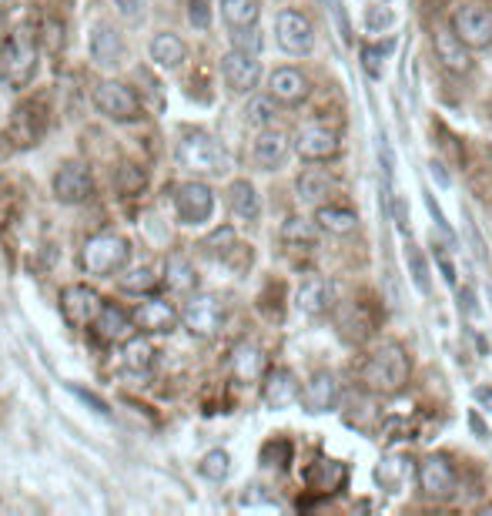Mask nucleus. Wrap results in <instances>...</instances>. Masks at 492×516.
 <instances>
[{
  "label": "nucleus",
  "instance_id": "1a4fd4ad",
  "mask_svg": "<svg viewBox=\"0 0 492 516\" xmlns=\"http://www.w3.org/2000/svg\"><path fill=\"white\" fill-rule=\"evenodd\" d=\"M51 188L61 205H84V202H91V195H94V178H91L88 165H81V161H64V165L54 171Z\"/></svg>",
  "mask_w": 492,
  "mask_h": 516
},
{
  "label": "nucleus",
  "instance_id": "c85d7f7f",
  "mask_svg": "<svg viewBox=\"0 0 492 516\" xmlns=\"http://www.w3.org/2000/svg\"><path fill=\"white\" fill-rule=\"evenodd\" d=\"M315 222L322 232L328 235H349L355 232V225H359V215L352 212V208H342V205H318V212H315Z\"/></svg>",
  "mask_w": 492,
  "mask_h": 516
},
{
  "label": "nucleus",
  "instance_id": "a19ab883",
  "mask_svg": "<svg viewBox=\"0 0 492 516\" xmlns=\"http://www.w3.org/2000/svg\"><path fill=\"white\" fill-rule=\"evenodd\" d=\"M188 21L198 27V31H208L211 27V4L208 0H191L188 4Z\"/></svg>",
  "mask_w": 492,
  "mask_h": 516
},
{
  "label": "nucleus",
  "instance_id": "b1692460",
  "mask_svg": "<svg viewBox=\"0 0 492 516\" xmlns=\"http://www.w3.org/2000/svg\"><path fill=\"white\" fill-rule=\"evenodd\" d=\"M228 208L238 222H258V215H262V198H258L252 181L248 178L231 181L228 185Z\"/></svg>",
  "mask_w": 492,
  "mask_h": 516
},
{
  "label": "nucleus",
  "instance_id": "79ce46f5",
  "mask_svg": "<svg viewBox=\"0 0 492 516\" xmlns=\"http://www.w3.org/2000/svg\"><path fill=\"white\" fill-rule=\"evenodd\" d=\"M111 4L118 7V14L131 24H138L144 11H148V0H111Z\"/></svg>",
  "mask_w": 492,
  "mask_h": 516
},
{
  "label": "nucleus",
  "instance_id": "c756f323",
  "mask_svg": "<svg viewBox=\"0 0 492 516\" xmlns=\"http://www.w3.org/2000/svg\"><path fill=\"white\" fill-rule=\"evenodd\" d=\"M121 359L131 372H151L154 362H158V349L148 339H124Z\"/></svg>",
  "mask_w": 492,
  "mask_h": 516
},
{
  "label": "nucleus",
  "instance_id": "39448f33",
  "mask_svg": "<svg viewBox=\"0 0 492 516\" xmlns=\"http://www.w3.org/2000/svg\"><path fill=\"white\" fill-rule=\"evenodd\" d=\"M171 205H175V215L181 225H205L215 215V191H211L205 181H181L171 191Z\"/></svg>",
  "mask_w": 492,
  "mask_h": 516
},
{
  "label": "nucleus",
  "instance_id": "423d86ee",
  "mask_svg": "<svg viewBox=\"0 0 492 516\" xmlns=\"http://www.w3.org/2000/svg\"><path fill=\"white\" fill-rule=\"evenodd\" d=\"M94 108L111 121H138L141 118V98L131 84L124 81H98L94 88Z\"/></svg>",
  "mask_w": 492,
  "mask_h": 516
},
{
  "label": "nucleus",
  "instance_id": "f704fd0d",
  "mask_svg": "<svg viewBox=\"0 0 492 516\" xmlns=\"http://www.w3.org/2000/svg\"><path fill=\"white\" fill-rule=\"evenodd\" d=\"M278 118V101L272 98V94H258V98L248 101V108H245V121L252 124V128H272Z\"/></svg>",
  "mask_w": 492,
  "mask_h": 516
},
{
  "label": "nucleus",
  "instance_id": "f3484780",
  "mask_svg": "<svg viewBox=\"0 0 492 516\" xmlns=\"http://www.w3.org/2000/svg\"><path fill=\"white\" fill-rule=\"evenodd\" d=\"M419 490L429 496V500H446V496L456 493V470L449 466V460L442 456H426L419 463Z\"/></svg>",
  "mask_w": 492,
  "mask_h": 516
},
{
  "label": "nucleus",
  "instance_id": "dca6fc26",
  "mask_svg": "<svg viewBox=\"0 0 492 516\" xmlns=\"http://www.w3.org/2000/svg\"><path fill=\"white\" fill-rule=\"evenodd\" d=\"M295 151L302 161H312V165H318V161H332L335 155L342 151V141L335 131L322 128V124H312V128H302L295 138Z\"/></svg>",
  "mask_w": 492,
  "mask_h": 516
},
{
  "label": "nucleus",
  "instance_id": "ddd939ff",
  "mask_svg": "<svg viewBox=\"0 0 492 516\" xmlns=\"http://www.w3.org/2000/svg\"><path fill=\"white\" fill-rule=\"evenodd\" d=\"M339 379H335V372L328 369H318L308 376V382L302 386V396H298V403L305 406V413H328V409L339 406Z\"/></svg>",
  "mask_w": 492,
  "mask_h": 516
},
{
  "label": "nucleus",
  "instance_id": "2f4dec72",
  "mask_svg": "<svg viewBox=\"0 0 492 516\" xmlns=\"http://www.w3.org/2000/svg\"><path fill=\"white\" fill-rule=\"evenodd\" d=\"M114 188H118L121 198H138L144 188H148V175H144L141 165L134 161H121L118 171H114Z\"/></svg>",
  "mask_w": 492,
  "mask_h": 516
},
{
  "label": "nucleus",
  "instance_id": "a18cd8bd",
  "mask_svg": "<svg viewBox=\"0 0 492 516\" xmlns=\"http://www.w3.org/2000/svg\"><path fill=\"white\" fill-rule=\"evenodd\" d=\"M436 262H439L442 275H446V282H452V285H456V269H452V262H449V258L439 252V255H436Z\"/></svg>",
  "mask_w": 492,
  "mask_h": 516
},
{
  "label": "nucleus",
  "instance_id": "7c9ffc66",
  "mask_svg": "<svg viewBox=\"0 0 492 516\" xmlns=\"http://www.w3.org/2000/svg\"><path fill=\"white\" fill-rule=\"evenodd\" d=\"M258 14H262L258 0H221V17H225L231 31H235V27H255Z\"/></svg>",
  "mask_w": 492,
  "mask_h": 516
},
{
  "label": "nucleus",
  "instance_id": "9b49d317",
  "mask_svg": "<svg viewBox=\"0 0 492 516\" xmlns=\"http://www.w3.org/2000/svg\"><path fill=\"white\" fill-rule=\"evenodd\" d=\"M452 31L466 41L472 51H486L492 44V11L479 4H466L452 14Z\"/></svg>",
  "mask_w": 492,
  "mask_h": 516
},
{
  "label": "nucleus",
  "instance_id": "c03bdc74",
  "mask_svg": "<svg viewBox=\"0 0 492 516\" xmlns=\"http://www.w3.org/2000/svg\"><path fill=\"white\" fill-rule=\"evenodd\" d=\"M426 205H429V212H432V218H436V225L442 228V232H446L449 238H452V228H449V222L446 218H442V212H439V205H436V198L432 195H426Z\"/></svg>",
  "mask_w": 492,
  "mask_h": 516
},
{
  "label": "nucleus",
  "instance_id": "412c9836",
  "mask_svg": "<svg viewBox=\"0 0 492 516\" xmlns=\"http://www.w3.org/2000/svg\"><path fill=\"white\" fill-rule=\"evenodd\" d=\"M268 94L278 101V104H302L308 98V78L298 68H275L272 78H268Z\"/></svg>",
  "mask_w": 492,
  "mask_h": 516
},
{
  "label": "nucleus",
  "instance_id": "473e14b6",
  "mask_svg": "<svg viewBox=\"0 0 492 516\" xmlns=\"http://www.w3.org/2000/svg\"><path fill=\"white\" fill-rule=\"evenodd\" d=\"M318 222H305V218H288L282 225V242L288 248H315L318 245Z\"/></svg>",
  "mask_w": 492,
  "mask_h": 516
},
{
  "label": "nucleus",
  "instance_id": "4be33fe9",
  "mask_svg": "<svg viewBox=\"0 0 492 516\" xmlns=\"http://www.w3.org/2000/svg\"><path fill=\"white\" fill-rule=\"evenodd\" d=\"M91 329H94V336L104 339V342H124V339L131 336L134 319H131V312L121 309V305L104 302L101 312H98V319L91 322Z\"/></svg>",
  "mask_w": 492,
  "mask_h": 516
},
{
  "label": "nucleus",
  "instance_id": "4468645a",
  "mask_svg": "<svg viewBox=\"0 0 492 516\" xmlns=\"http://www.w3.org/2000/svg\"><path fill=\"white\" fill-rule=\"evenodd\" d=\"M101 305H104V299L91 289V285H67L61 292V312L71 326H91V322L98 319Z\"/></svg>",
  "mask_w": 492,
  "mask_h": 516
},
{
  "label": "nucleus",
  "instance_id": "9d476101",
  "mask_svg": "<svg viewBox=\"0 0 492 516\" xmlns=\"http://www.w3.org/2000/svg\"><path fill=\"white\" fill-rule=\"evenodd\" d=\"M131 319H134V329L141 332V336H168V332L178 329L181 322V312L175 309L171 302L164 299H144L131 309Z\"/></svg>",
  "mask_w": 492,
  "mask_h": 516
},
{
  "label": "nucleus",
  "instance_id": "58836bf2",
  "mask_svg": "<svg viewBox=\"0 0 492 516\" xmlns=\"http://www.w3.org/2000/svg\"><path fill=\"white\" fill-rule=\"evenodd\" d=\"M201 248H205L208 255H228L231 248H235V228H228V225L218 228L215 235L205 238V245H201Z\"/></svg>",
  "mask_w": 492,
  "mask_h": 516
},
{
  "label": "nucleus",
  "instance_id": "f257e3e1",
  "mask_svg": "<svg viewBox=\"0 0 492 516\" xmlns=\"http://www.w3.org/2000/svg\"><path fill=\"white\" fill-rule=\"evenodd\" d=\"M37 61H41V47L34 27H14L0 44V81L14 91L27 88L37 74Z\"/></svg>",
  "mask_w": 492,
  "mask_h": 516
},
{
  "label": "nucleus",
  "instance_id": "2eb2a0df",
  "mask_svg": "<svg viewBox=\"0 0 492 516\" xmlns=\"http://www.w3.org/2000/svg\"><path fill=\"white\" fill-rule=\"evenodd\" d=\"M292 148H295V141L272 124V128L258 131V138L252 145V161L262 171H278L288 161V155H292Z\"/></svg>",
  "mask_w": 492,
  "mask_h": 516
},
{
  "label": "nucleus",
  "instance_id": "ea45409f",
  "mask_svg": "<svg viewBox=\"0 0 492 516\" xmlns=\"http://www.w3.org/2000/svg\"><path fill=\"white\" fill-rule=\"evenodd\" d=\"M231 44H235L238 51L258 54L262 51V34H258V27H235V31H231Z\"/></svg>",
  "mask_w": 492,
  "mask_h": 516
},
{
  "label": "nucleus",
  "instance_id": "f03ea898",
  "mask_svg": "<svg viewBox=\"0 0 492 516\" xmlns=\"http://www.w3.org/2000/svg\"><path fill=\"white\" fill-rule=\"evenodd\" d=\"M409 352H405L399 342H385L365 359L362 366V386L375 396H395L399 389L409 382Z\"/></svg>",
  "mask_w": 492,
  "mask_h": 516
},
{
  "label": "nucleus",
  "instance_id": "a211bd4d",
  "mask_svg": "<svg viewBox=\"0 0 492 516\" xmlns=\"http://www.w3.org/2000/svg\"><path fill=\"white\" fill-rule=\"evenodd\" d=\"M302 396V386H298L295 372L292 369H268L265 372V382H262V399L268 409H288L292 403H298Z\"/></svg>",
  "mask_w": 492,
  "mask_h": 516
},
{
  "label": "nucleus",
  "instance_id": "bb28decb",
  "mask_svg": "<svg viewBox=\"0 0 492 516\" xmlns=\"http://www.w3.org/2000/svg\"><path fill=\"white\" fill-rule=\"evenodd\" d=\"M295 305L305 315H325L328 309H332V285H328L325 279H318V275H312V279H305L302 285H298Z\"/></svg>",
  "mask_w": 492,
  "mask_h": 516
},
{
  "label": "nucleus",
  "instance_id": "de8ad7c7",
  "mask_svg": "<svg viewBox=\"0 0 492 516\" xmlns=\"http://www.w3.org/2000/svg\"><path fill=\"white\" fill-rule=\"evenodd\" d=\"M476 399H479V403H482V406H492V389H486V386H479V389H476Z\"/></svg>",
  "mask_w": 492,
  "mask_h": 516
},
{
  "label": "nucleus",
  "instance_id": "aec40b11",
  "mask_svg": "<svg viewBox=\"0 0 492 516\" xmlns=\"http://www.w3.org/2000/svg\"><path fill=\"white\" fill-rule=\"evenodd\" d=\"M432 47H436L439 64L452 74H469L472 71V47L462 41L456 31H439L432 37Z\"/></svg>",
  "mask_w": 492,
  "mask_h": 516
},
{
  "label": "nucleus",
  "instance_id": "f8f14e48",
  "mask_svg": "<svg viewBox=\"0 0 492 516\" xmlns=\"http://www.w3.org/2000/svg\"><path fill=\"white\" fill-rule=\"evenodd\" d=\"M275 37L288 54H312L315 27L302 11H282L275 17Z\"/></svg>",
  "mask_w": 492,
  "mask_h": 516
},
{
  "label": "nucleus",
  "instance_id": "cd10ccee",
  "mask_svg": "<svg viewBox=\"0 0 492 516\" xmlns=\"http://www.w3.org/2000/svg\"><path fill=\"white\" fill-rule=\"evenodd\" d=\"M265 372V352L252 346V342H241L231 352V376L238 382H258Z\"/></svg>",
  "mask_w": 492,
  "mask_h": 516
},
{
  "label": "nucleus",
  "instance_id": "7ed1b4c3",
  "mask_svg": "<svg viewBox=\"0 0 492 516\" xmlns=\"http://www.w3.org/2000/svg\"><path fill=\"white\" fill-rule=\"evenodd\" d=\"M175 161L191 175H225L228 151L208 131H185L175 145Z\"/></svg>",
  "mask_w": 492,
  "mask_h": 516
},
{
  "label": "nucleus",
  "instance_id": "4c0bfd02",
  "mask_svg": "<svg viewBox=\"0 0 492 516\" xmlns=\"http://www.w3.org/2000/svg\"><path fill=\"white\" fill-rule=\"evenodd\" d=\"M359 57H362V68L369 71V78H382V71H385V51H382V47L362 44Z\"/></svg>",
  "mask_w": 492,
  "mask_h": 516
},
{
  "label": "nucleus",
  "instance_id": "6ab92c4d",
  "mask_svg": "<svg viewBox=\"0 0 492 516\" xmlns=\"http://www.w3.org/2000/svg\"><path fill=\"white\" fill-rule=\"evenodd\" d=\"M88 47H91V57H94L98 68H114V64H121V57H124V37H121L118 27L108 24V21L91 27Z\"/></svg>",
  "mask_w": 492,
  "mask_h": 516
},
{
  "label": "nucleus",
  "instance_id": "393cba45",
  "mask_svg": "<svg viewBox=\"0 0 492 516\" xmlns=\"http://www.w3.org/2000/svg\"><path fill=\"white\" fill-rule=\"evenodd\" d=\"M164 285H168L171 292H178V295H191L198 289V269L191 265V258L188 255H168L164 258Z\"/></svg>",
  "mask_w": 492,
  "mask_h": 516
},
{
  "label": "nucleus",
  "instance_id": "c9c22d12",
  "mask_svg": "<svg viewBox=\"0 0 492 516\" xmlns=\"http://www.w3.org/2000/svg\"><path fill=\"white\" fill-rule=\"evenodd\" d=\"M198 473L205 476L208 483H221V480H228V473H231V456L225 453V449H211V453L201 456Z\"/></svg>",
  "mask_w": 492,
  "mask_h": 516
},
{
  "label": "nucleus",
  "instance_id": "a878e982",
  "mask_svg": "<svg viewBox=\"0 0 492 516\" xmlns=\"http://www.w3.org/2000/svg\"><path fill=\"white\" fill-rule=\"evenodd\" d=\"M295 188H298V198H302V202L325 205L328 198H332V191H335V178L322 168H305L302 175H298Z\"/></svg>",
  "mask_w": 492,
  "mask_h": 516
},
{
  "label": "nucleus",
  "instance_id": "0eeeda50",
  "mask_svg": "<svg viewBox=\"0 0 492 516\" xmlns=\"http://www.w3.org/2000/svg\"><path fill=\"white\" fill-rule=\"evenodd\" d=\"M181 326L195 339H215L225 326V305L218 295H191L181 309Z\"/></svg>",
  "mask_w": 492,
  "mask_h": 516
},
{
  "label": "nucleus",
  "instance_id": "49530a36",
  "mask_svg": "<svg viewBox=\"0 0 492 516\" xmlns=\"http://www.w3.org/2000/svg\"><path fill=\"white\" fill-rule=\"evenodd\" d=\"M429 171H432V178H436L442 188H449V175H446V171H442V165H439V161H432V165H429Z\"/></svg>",
  "mask_w": 492,
  "mask_h": 516
},
{
  "label": "nucleus",
  "instance_id": "72a5a7b5",
  "mask_svg": "<svg viewBox=\"0 0 492 516\" xmlns=\"http://www.w3.org/2000/svg\"><path fill=\"white\" fill-rule=\"evenodd\" d=\"M158 282H164V272H158L154 265H138V269H131L121 279V289L131 295H151L158 289Z\"/></svg>",
  "mask_w": 492,
  "mask_h": 516
},
{
  "label": "nucleus",
  "instance_id": "20e7f679",
  "mask_svg": "<svg viewBox=\"0 0 492 516\" xmlns=\"http://www.w3.org/2000/svg\"><path fill=\"white\" fill-rule=\"evenodd\" d=\"M131 262V242L128 235H118V232H101L84 242L81 248V269L94 275V279H111L128 269Z\"/></svg>",
  "mask_w": 492,
  "mask_h": 516
},
{
  "label": "nucleus",
  "instance_id": "e433bc0d",
  "mask_svg": "<svg viewBox=\"0 0 492 516\" xmlns=\"http://www.w3.org/2000/svg\"><path fill=\"white\" fill-rule=\"evenodd\" d=\"M405 258H409V275H412V282H416V289H419L422 295H429V292H432V282H429L426 255H422L416 245H409V252H405Z\"/></svg>",
  "mask_w": 492,
  "mask_h": 516
},
{
  "label": "nucleus",
  "instance_id": "5701e85b",
  "mask_svg": "<svg viewBox=\"0 0 492 516\" xmlns=\"http://www.w3.org/2000/svg\"><path fill=\"white\" fill-rule=\"evenodd\" d=\"M148 54H151V61L158 64V68H164V71H178L181 64L188 61V47H185V41H181L178 34H171V31L154 34L151 44H148Z\"/></svg>",
  "mask_w": 492,
  "mask_h": 516
},
{
  "label": "nucleus",
  "instance_id": "6e6552de",
  "mask_svg": "<svg viewBox=\"0 0 492 516\" xmlns=\"http://www.w3.org/2000/svg\"><path fill=\"white\" fill-rule=\"evenodd\" d=\"M221 78H225L231 94H252L258 88V81H262V61H258V54L252 51L231 47V51L221 57Z\"/></svg>",
  "mask_w": 492,
  "mask_h": 516
},
{
  "label": "nucleus",
  "instance_id": "37998d69",
  "mask_svg": "<svg viewBox=\"0 0 492 516\" xmlns=\"http://www.w3.org/2000/svg\"><path fill=\"white\" fill-rule=\"evenodd\" d=\"M395 21V14L389 7H369V14H365V24H369V31H382V27H389Z\"/></svg>",
  "mask_w": 492,
  "mask_h": 516
}]
</instances>
